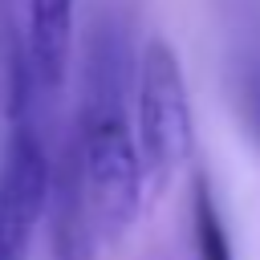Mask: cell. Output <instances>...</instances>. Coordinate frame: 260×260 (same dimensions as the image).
<instances>
[{
  "label": "cell",
  "instance_id": "7a4b0ae2",
  "mask_svg": "<svg viewBox=\"0 0 260 260\" xmlns=\"http://www.w3.org/2000/svg\"><path fill=\"white\" fill-rule=\"evenodd\" d=\"M134 142H138L142 175L154 183H167L191 158V146H195V122H191L183 65L162 37H150L138 57Z\"/></svg>",
  "mask_w": 260,
  "mask_h": 260
},
{
  "label": "cell",
  "instance_id": "277c9868",
  "mask_svg": "<svg viewBox=\"0 0 260 260\" xmlns=\"http://www.w3.org/2000/svg\"><path fill=\"white\" fill-rule=\"evenodd\" d=\"M45 211H49V252H53V260H98V228H93V215H89V203H85L73 142L53 162Z\"/></svg>",
  "mask_w": 260,
  "mask_h": 260
},
{
  "label": "cell",
  "instance_id": "6da1fadb",
  "mask_svg": "<svg viewBox=\"0 0 260 260\" xmlns=\"http://www.w3.org/2000/svg\"><path fill=\"white\" fill-rule=\"evenodd\" d=\"M73 154L85 187V203L98 228V240H118L142 207V158L134 142V126L122 106V73L114 53H93L85 102L73 130Z\"/></svg>",
  "mask_w": 260,
  "mask_h": 260
},
{
  "label": "cell",
  "instance_id": "3957f363",
  "mask_svg": "<svg viewBox=\"0 0 260 260\" xmlns=\"http://www.w3.org/2000/svg\"><path fill=\"white\" fill-rule=\"evenodd\" d=\"M49 150L28 122V114L12 118L8 142L0 154V260H24L32 232L45 219L49 203Z\"/></svg>",
  "mask_w": 260,
  "mask_h": 260
},
{
  "label": "cell",
  "instance_id": "8992f818",
  "mask_svg": "<svg viewBox=\"0 0 260 260\" xmlns=\"http://www.w3.org/2000/svg\"><path fill=\"white\" fill-rule=\"evenodd\" d=\"M191 244H195V260H236L228 223L203 175L195 179V191H191Z\"/></svg>",
  "mask_w": 260,
  "mask_h": 260
},
{
  "label": "cell",
  "instance_id": "5b68a950",
  "mask_svg": "<svg viewBox=\"0 0 260 260\" xmlns=\"http://www.w3.org/2000/svg\"><path fill=\"white\" fill-rule=\"evenodd\" d=\"M73 53V0H28V73L32 85L57 93L69 73Z\"/></svg>",
  "mask_w": 260,
  "mask_h": 260
}]
</instances>
